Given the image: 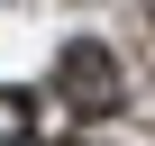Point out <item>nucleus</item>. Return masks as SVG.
Segmentation results:
<instances>
[{"label":"nucleus","instance_id":"1","mask_svg":"<svg viewBox=\"0 0 155 146\" xmlns=\"http://www.w3.org/2000/svg\"><path fill=\"white\" fill-rule=\"evenodd\" d=\"M55 101H64L73 119H119V110H128V64H119L101 37H73V46L55 55Z\"/></svg>","mask_w":155,"mask_h":146},{"label":"nucleus","instance_id":"2","mask_svg":"<svg viewBox=\"0 0 155 146\" xmlns=\"http://www.w3.org/2000/svg\"><path fill=\"white\" fill-rule=\"evenodd\" d=\"M0 146H37V101L28 91H0Z\"/></svg>","mask_w":155,"mask_h":146}]
</instances>
